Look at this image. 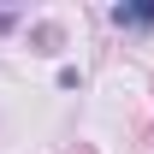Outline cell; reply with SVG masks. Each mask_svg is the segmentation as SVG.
<instances>
[{
    "label": "cell",
    "instance_id": "cell-1",
    "mask_svg": "<svg viewBox=\"0 0 154 154\" xmlns=\"http://www.w3.org/2000/svg\"><path fill=\"white\" fill-rule=\"evenodd\" d=\"M113 24H131V30H148V24H154V0H142V6H113Z\"/></svg>",
    "mask_w": 154,
    "mask_h": 154
},
{
    "label": "cell",
    "instance_id": "cell-2",
    "mask_svg": "<svg viewBox=\"0 0 154 154\" xmlns=\"http://www.w3.org/2000/svg\"><path fill=\"white\" fill-rule=\"evenodd\" d=\"M6 24H12V12H0V30H6Z\"/></svg>",
    "mask_w": 154,
    "mask_h": 154
}]
</instances>
